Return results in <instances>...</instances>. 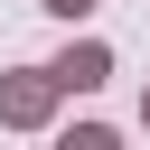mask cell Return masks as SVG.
<instances>
[{"instance_id":"cell-5","label":"cell","mask_w":150,"mask_h":150,"mask_svg":"<svg viewBox=\"0 0 150 150\" xmlns=\"http://www.w3.org/2000/svg\"><path fill=\"white\" fill-rule=\"evenodd\" d=\"M141 122H150V94H141Z\"/></svg>"},{"instance_id":"cell-3","label":"cell","mask_w":150,"mask_h":150,"mask_svg":"<svg viewBox=\"0 0 150 150\" xmlns=\"http://www.w3.org/2000/svg\"><path fill=\"white\" fill-rule=\"evenodd\" d=\"M56 150H122V131H103V122H75V131H66Z\"/></svg>"},{"instance_id":"cell-4","label":"cell","mask_w":150,"mask_h":150,"mask_svg":"<svg viewBox=\"0 0 150 150\" xmlns=\"http://www.w3.org/2000/svg\"><path fill=\"white\" fill-rule=\"evenodd\" d=\"M38 9H56V19H84V9H94V0H38Z\"/></svg>"},{"instance_id":"cell-1","label":"cell","mask_w":150,"mask_h":150,"mask_svg":"<svg viewBox=\"0 0 150 150\" xmlns=\"http://www.w3.org/2000/svg\"><path fill=\"white\" fill-rule=\"evenodd\" d=\"M47 112H56V75H47V66H19V75H0V122H9V131H38Z\"/></svg>"},{"instance_id":"cell-2","label":"cell","mask_w":150,"mask_h":150,"mask_svg":"<svg viewBox=\"0 0 150 150\" xmlns=\"http://www.w3.org/2000/svg\"><path fill=\"white\" fill-rule=\"evenodd\" d=\"M47 75H56V94H94V84L112 75V47H103V38H75V47H66Z\"/></svg>"}]
</instances>
